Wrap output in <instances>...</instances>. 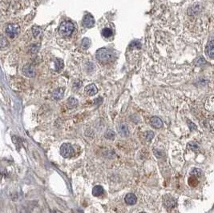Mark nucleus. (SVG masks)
Instances as JSON below:
<instances>
[{
	"label": "nucleus",
	"mask_w": 214,
	"mask_h": 213,
	"mask_svg": "<svg viewBox=\"0 0 214 213\" xmlns=\"http://www.w3.org/2000/svg\"><path fill=\"white\" fill-rule=\"evenodd\" d=\"M145 138L146 140L148 142H150L152 140V139L154 138V132H152V131H148L145 133Z\"/></svg>",
	"instance_id": "24"
},
{
	"label": "nucleus",
	"mask_w": 214,
	"mask_h": 213,
	"mask_svg": "<svg viewBox=\"0 0 214 213\" xmlns=\"http://www.w3.org/2000/svg\"><path fill=\"white\" fill-rule=\"evenodd\" d=\"M19 32V27L16 24H8L6 27V33L9 38L14 39Z\"/></svg>",
	"instance_id": "4"
},
{
	"label": "nucleus",
	"mask_w": 214,
	"mask_h": 213,
	"mask_svg": "<svg viewBox=\"0 0 214 213\" xmlns=\"http://www.w3.org/2000/svg\"><path fill=\"white\" fill-rule=\"evenodd\" d=\"M188 148L192 150V151H194V152H197L199 150V145L196 143H195V142H190L188 144Z\"/></svg>",
	"instance_id": "21"
},
{
	"label": "nucleus",
	"mask_w": 214,
	"mask_h": 213,
	"mask_svg": "<svg viewBox=\"0 0 214 213\" xmlns=\"http://www.w3.org/2000/svg\"><path fill=\"white\" fill-rule=\"evenodd\" d=\"M140 213H145V212H143V211H142V212H140Z\"/></svg>",
	"instance_id": "29"
},
{
	"label": "nucleus",
	"mask_w": 214,
	"mask_h": 213,
	"mask_svg": "<svg viewBox=\"0 0 214 213\" xmlns=\"http://www.w3.org/2000/svg\"><path fill=\"white\" fill-rule=\"evenodd\" d=\"M95 24V19L90 14H87L84 17V19H83V25L85 27H88V28H90L91 26H93V25Z\"/></svg>",
	"instance_id": "8"
},
{
	"label": "nucleus",
	"mask_w": 214,
	"mask_h": 213,
	"mask_svg": "<svg viewBox=\"0 0 214 213\" xmlns=\"http://www.w3.org/2000/svg\"><path fill=\"white\" fill-rule=\"evenodd\" d=\"M150 124L155 128H161L163 127V122L159 117L153 116L150 119Z\"/></svg>",
	"instance_id": "10"
},
{
	"label": "nucleus",
	"mask_w": 214,
	"mask_h": 213,
	"mask_svg": "<svg viewBox=\"0 0 214 213\" xmlns=\"http://www.w3.org/2000/svg\"><path fill=\"white\" fill-rule=\"evenodd\" d=\"M78 105V100L74 97H70L67 99V106L68 108H74Z\"/></svg>",
	"instance_id": "16"
},
{
	"label": "nucleus",
	"mask_w": 214,
	"mask_h": 213,
	"mask_svg": "<svg viewBox=\"0 0 214 213\" xmlns=\"http://www.w3.org/2000/svg\"><path fill=\"white\" fill-rule=\"evenodd\" d=\"M153 153H154L155 156L157 157V158H161V157H163V156H164V153L163 152V151H161V150L159 149L153 150Z\"/></svg>",
	"instance_id": "25"
},
{
	"label": "nucleus",
	"mask_w": 214,
	"mask_h": 213,
	"mask_svg": "<svg viewBox=\"0 0 214 213\" xmlns=\"http://www.w3.org/2000/svg\"><path fill=\"white\" fill-rule=\"evenodd\" d=\"M64 88H57L52 93V97L55 99H60L64 97Z\"/></svg>",
	"instance_id": "13"
},
{
	"label": "nucleus",
	"mask_w": 214,
	"mask_h": 213,
	"mask_svg": "<svg viewBox=\"0 0 214 213\" xmlns=\"http://www.w3.org/2000/svg\"><path fill=\"white\" fill-rule=\"evenodd\" d=\"M137 202V197L134 194H128L125 196V203L128 205H134Z\"/></svg>",
	"instance_id": "12"
},
{
	"label": "nucleus",
	"mask_w": 214,
	"mask_h": 213,
	"mask_svg": "<svg viewBox=\"0 0 214 213\" xmlns=\"http://www.w3.org/2000/svg\"><path fill=\"white\" fill-rule=\"evenodd\" d=\"M32 33H33L34 37H37L38 35L41 33V29H40L39 26H33V28H32Z\"/></svg>",
	"instance_id": "26"
},
{
	"label": "nucleus",
	"mask_w": 214,
	"mask_h": 213,
	"mask_svg": "<svg viewBox=\"0 0 214 213\" xmlns=\"http://www.w3.org/2000/svg\"><path fill=\"white\" fill-rule=\"evenodd\" d=\"M74 31V25L71 22L65 21L62 22L59 28V32L64 37H68L72 34Z\"/></svg>",
	"instance_id": "2"
},
{
	"label": "nucleus",
	"mask_w": 214,
	"mask_h": 213,
	"mask_svg": "<svg viewBox=\"0 0 214 213\" xmlns=\"http://www.w3.org/2000/svg\"><path fill=\"white\" fill-rule=\"evenodd\" d=\"M214 41H213V37L210 38L209 41L208 42V45L206 46V54L207 55H209L211 59H213L214 57Z\"/></svg>",
	"instance_id": "9"
},
{
	"label": "nucleus",
	"mask_w": 214,
	"mask_h": 213,
	"mask_svg": "<svg viewBox=\"0 0 214 213\" xmlns=\"http://www.w3.org/2000/svg\"><path fill=\"white\" fill-rule=\"evenodd\" d=\"M188 184L189 186L192 187H195L197 186L198 184V180L196 179V177H194V176H191L188 178Z\"/></svg>",
	"instance_id": "19"
},
{
	"label": "nucleus",
	"mask_w": 214,
	"mask_h": 213,
	"mask_svg": "<svg viewBox=\"0 0 214 213\" xmlns=\"http://www.w3.org/2000/svg\"><path fill=\"white\" fill-rule=\"evenodd\" d=\"M188 128H190L191 131H195V130H196V126L195 125L194 123H192V121L188 120Z\"/></svg>",
	"instance_id": "27"
},
{
	"label": "nucleus",
	"mask_w": 214,
	"mask_h": 213,
	"mask_svg": "<svg viewBox=\"0 0 214 213\" xmlns=\"http://www.w3.org/2000/svg\"><path fill=\"white\" fill-rule=\"evenodd\" d=\"M95 56H96V59H97L98 61L104 64H109V63L112 62L113 60H115L116 58L115 54L112 51H111L110 50L105 48L99 49L96 51Z\"/></svg>",
	"instance_id": "1"
},
{
	"label": "nucleus",
	"mask_w": 214,
	"mask_h": 213,
	"mask_svg": "<svg viewBox=\"0 0 214 213\" xmlns=\"http://www.w3.org/2000/svg\"><path fill=\"white\" fill-rule=\"evenodd\" d=\"M60 154L64 158H70L74 156V148L71 143H64L60 147Z\"/></svg>",
	"instance_id": "3"
},
{
	"label": "nucleus",
	"mask_w": 214,
	"mask_h": 213,
	"mask_svg": "<svg viewBox=\"0 0 214 213\" xmlns=\"http://www.w3.org/2000/svg\"><path fill=\"white\" fill-rule=\"evenodd\" d=\"M164 206L167 208H174L177 204V201L175 200L174 198L172 197L171 196H168V195H166L164 197Z\"/></svg>",
	"instance_id": "7"
},
{
	"label": "nucleus",
	"mask_w": 214,
	"mask_h": 213,
	"mask_svg": "<svg viewBox=\"0 0 214 213\" xmlns=\"http://www.w3.org/2000/svg\"><path fill=\"white\" fill-rule=\"evenodd\" d=\"M102 35L104 38H110L112 35V30L108 27L104 28L102 30Z\"/></svg>",
	"instance_id": "18"
},
{
	"label": "nucleus",
	"mask_w": 214,
	"mask_h": 213,
	"mask_svg": "<svg viewBox=\"0 0 214 213\" xmlns=\"http://www.w3.org/2000/svg\"><path fill=\"white\" fill-rule=\"evenodd\" d=\"M104 192V190L102 186L100 185H96L92 188V195L94 196H99L103 195Z\"/></svg>",
	"instance_id": "15"
},
{
	"label": "nucleus",
	"mask_w": 214,
	"mask_h": 213,
	"mask_svg": "<svg viewBox=\"0 0 214 213\" xmlns=\"http://www.w3.org/2000/svg\"><path fill=\"white\" fill-rule=\"evenodd\" d=\"M91 44V41L89 40L88 38H84V40H82V45H83V47L85 49H88L90 46Z\"/></svg>",
	"instance_id": "23"
},
{
	"label": "nucleus",
	"mask_w": 214,
	"mask_h": 213,
	"mask_svg": "<svg viewBox=\"0 0 214 213\" xmlns=\"http://www.w3.org/2000/svg\"><path fill=\"white\" fill-rule=\"evenodd\" d=\"M117 129L119 131V135L122 137H128L130 135V132H129V128H128V125L125 123H120L117 125Z\"/></svg>",
	"instance_id": "5"
},
{
	"label": "nucleus",
	"mask_w": 214,
	"mask_h": 213,
	"mask_svg": "<svg viewBox=\"0 0 214 213\" xmlns=\"http://www.w3.org/2000/svg\"><path fill=\"white\" fill-rule=\"evenodd\" d=\"M22 74L26 77L32 78V77L36 75V70H35V68L31 65L27 64V65H25L22 67Z\"/></svg>",
	"instance_id": "6"
},
{
	"label": "nucleus",
	"mask_w": 214,
	"mask_h": 213,
	"mask_svg": "<svg viewBox=\"0 0 214 213\" xmlns=\"http://www.w3.org/2000/svg\"><path fill=\"white\" fill-rule=\"evenodd\" d=\"M190 175L192 176H194V177H201L202 176V171L197 167H195V168H192V170L190 172Z\"/></svg>",
	"instance_id": "20"
},
{
	"label": "nucleus",
	"mask_w": 214,
	"mask_h": 213,
	"mask_svg": "<svg viewBox=\"0 0 214 213\" xmlns=\"http://www.w3.org/2000/svg\"><path fill=\"white\" fill-rule=\"evenodd\" d=\"M1 180H2V175L0 174V181H1Z\"/></svg>",
	"instance_id": "28"
},
{
	"label": "nucleus",
	"mask_w": 214,
	"mask_h": 213,
	"mask_svg": "<svg viewBox=\"0 0 214 213\" xmlns=\"http://www.w3.org/2000/svg\"><path fill=\"white\" fill-rule=\"evenodd\" d=\"M84 91H85V93H86L87 94H88V95L91 96V95H95V94L97 93L98 89L97 88H96V86L92 84L87 86L86 88H85Z\"/></svg>",
	"instance_id": "11"
},
{
	"label": "nucleus",
	"mask_w": 214,
	"mask_h": 213,
	"mask_svg": "<svg viewBox=\"0 0 214 213\" xmlns=\"http://www.w3.org/2000/svg\"><path fill=\"white\" fill-rule=\"evenodd\" d=\"M9 46V42L7 40V37L4 35H0V50H5Z\"/></svg>",
	"instance_id": "14"
},
{
	"label": "nucleus",
	"mask_w": 214,
	"mask_h": 213,
	"mask_svg": "<svg viewBox=\"0 0 214 213\" xmlns=\"http://www.w3.org/2000/svg\"><path fill=\"white\" fill-rule=\"evenodd\" d=\"M55 66L56 70H60L64 67V63H63L62 60H60V59H56V60H55Z\"/></svg>",
	"instance_id": "22"
},
{
	"label": "nucleus",
	"mask_w": 214,
	"mask_h": 213,
	"mask_svg": "<svg viewBox=\"0 0 214 213\" xmlns=\"http://www.w3.org/2000/svg\"><path fill=\"white\" fill-rule=\"evenodd\" d=\"M104 136H105V138H107L108 139H110V140H113L114 139H115L116 137V133L114 131H112V130L111 129H108V131H107L106 132H105V134H104Z\"/></svg>",
	"instance_id": "17"
}]
</instances>
